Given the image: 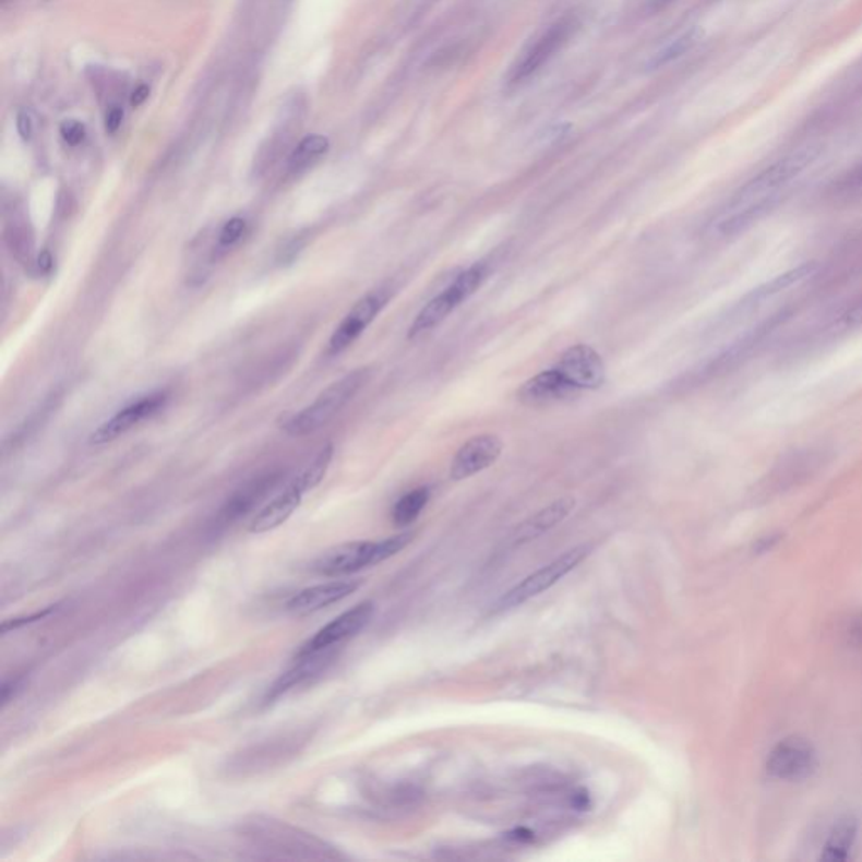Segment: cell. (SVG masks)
I'll use <instances>...</instances> for the list:
<instances>
[{"label": "cell", "mask_w": 862, "mask_h": 862, "mask_svg": "<svg viewBox=\"0 0 862 862\" xmlns=\"http://www.w3.org/2000/svg\"><path fill=\"white\" fill-rule=\"evenodd\" d=\"M167 393L159 391V393H152V395L144 396L139 402L132 403L127 408L120 409L119 414L111 417L110 420L105 421L104 424L96 428L89 436L92 445H105V443L113 442L120 436L129 433L132 428L147 418L154 417L159 414L160 409L166 406Z\"/></svg>", "instance_id": "12"}, {"label": "cell", "mask_w": 862, "mask_h": 862, "mask_svg": "<svg viewBox=\"0 0 862 862\" xmlns=\"http://www.w3.org/2000/svg\"><path fill=\"white\" fill-rule=\"evenodd\" d=\"M414 532H402L391 538L376 541H355L337 546L325 551L312 563V572L318 575L337 578V576L355 575L364 567L376 566L390 558L402 553L409 542L414 541Z\"/></svg>", "instance_id": "1"}, {"label": "cell", "mask_w": 862, "mask_h": 862, "mask_svg": "<svg viewBox=\"0 0 862 862\" xmlns=\"http://www.w3.org/2000/svg\"><path fill=\"white\" fill-rule=\"evenodd\" d=\"M328 148H331V142L327 136L319 135V133L303 136L290 154L288 170L291 173H299L309 169L312 164L318 163L321 157L327 154Z\"/></svg>", "instance_id": "22"}, {"label": "cell", "mask_w": 862, "mask_h": 862, "mask_svg": "<svg viewBox=\"0 0 862 862\" xmlns=\"http://www.w3.org/2000/svg\"><path fill=\"white\" fill-rule=\"evenodd\" d=\"M387 300H390L387 290H374L362 297L332 334L331 340H328V355H340L347 347L352 346L362 336V332L369 327V324H372L374 319L380 315L381 310L386 307Z\"/></svg>", "instance_id": "10"}, {"label": "cell", "mask_w": 862, "mask_h": 862, "mask_svg": "<svg viewBox=\"0 0 862 862\" xmlns=\"http://www.w3.org/2000/svg\"><path fill=\"white\" fill-rule=\"evenodd\" d=\"M842 322L848 327H855V325L862 324V299L846 310L845 315H842Z\"/></svg>", "instance_id": "33"}, {"label": "cell", "mask_w": 862, "mask_h": 862, "mask_svg": "<svg viewBox=\"0 0 862 862\" xmlns=\"http://www.w3.org/2000/svg\"><path fill=\"white\" fill-rule=\"evenodd\" d=\"M37 268L43 275H48L49 272L52 270V256L49 251H41L39 254V259H37Z\"/></svg>", "instance_id": "37"}, {"label": "cell", "mask_w": 862, "mask_h": 862, "mask_svg": "<svg viewBox=\"0 0 862 862\" xmlns=\"http://www.w3.org/2000/svg\"><path fill=\"white\" fill-rule=\"evenodd\" d=\"M60 135L64 144L70 145V147H77L86 139L85 123L74 119L63 120L60 125Z\"/></svg>", "instance_id": "28"}, {"label": "cell", "mask_w": 862, "mask_h": 862, "mask_svg": "<svg viewBox=\"0 0 862 862\" xmlns=\"http://www.w3.org/2000/svg\"><path fill=\"white\" fill-rule=\"evenodd\" d=\"M578 27V19L575 15H564L560 21H556L514 67L513 73H511V83L524 82L527 77L538 73L551 58L556 56L558 51L567 45Z\"/></svg>", "instance_id": "8"}, {"label": "cell", "mask_w": 862, "mask_h": 862, "mask_svg": "<svg viewBox=\"0 0 862 862\" xmlns=\"http://www.w3.org/2000/svg\"><path fill=\"white\" fill-rule=\"evenodd\" d=\"M842 188L845 189H859L862 188V164L859 167H855L851 173H849L848 178L842 181Z\"/></svg>", "instance_id": "34"}, {"label": "cell", "mask_w": 862, "mask_h": 862, "mask_svg": "<svg viewBox=\"0 0 862 862\" xmlns=\"http://www.w3.org/2000/svg\"><path fill=\"white\" fill-rule=\"evenodd\" d=\"M332 457H334V445H332V443H327V445L322 446L321 452H319V454L313 457V460L307 465L306 470H303V472L297 477V480L302 483V487L307 492L322 482L325 474H327Z\"/></svg>", "instance_id": "25"}, {"label": "cell", "mask_w": 862, "mask_h": 862, "mask_svg": "<svg viewBox=\"0 0 862 862\" xmlns=\"http://www.w3.org/2000/svg\"><path fill=\"white\" fill-rule=\"evenodd\" d=\"M595 546L591 542L575 546L572 550L558 556L556 560L539 567L538 572L526 576L523 582L517 583L507 594L502 595L501 600L495 604V612H507V610L517 609L526 601L532 600V598L550 590L564 576L570 575L582 561L590 556Z\"/></svg>", "instance_id": "5"}, {"label": "cell", "mask_w": 862, "mask_h": 862, "mask_svg": "<svg viewBox=\"0 0 862 862\" xmlns=\"http://www.w3.org/2000/svg\"><path fill=\"white\" fill-rule=\"evenodd\" d=\"M662 2H671V0H662Z\"/></svg>", "instance_id": "38"}, {"label": "cell", "mask_w": 862, "mask_h": 862, "mask_svg": "<svg viewBox=\"0 0 862 862\" xmlns=\"http://www.w3.org/2000/svg\"><path fill=\"white\" fill-rule=\"evenodd\" d=\"M374 603L362 601L347 612L322 626L318 634L302 645L297 656H309V654L325 653V650L336 649L337 645L344 644L349 638L356 637L359 632L364 631L368 623L374 615Z\"/></svg>", "instance_id": "7"}, {"label": "cell", "mask_w": 862, "mask_h": 862, "mask_svg": "<svg viewBox=\"0 0 862 862\" xmlns=\"http://www.w3.org/2000/svg\"><path fill=\"white\" fill-rule=\"evenodd\" d=\"M556 368L576 391L600 390L607 381V366L594 347L576 344L558 359Z\"/></svg>", "instance_id": "9"}, {"label": "cell", "mask_w": 862, "mask_h": 862, "mask_svg": "<svg viewBox=\"0 0 862 862\" xmlns=\"http://www.w3.org/2000/svg\"><path fill=\"white\" fill-rule=\"evenodd\" d=\"M578 391L561 374L560 369H546L517 390V399L526 406H544L570 398Z\"/></svg>", "instance_id": "15"}, {"label": "cell", "mask_w": 862, "mask_h": 862, "mask_svg": "<svg viewBox=\"0 0 862 862\" xmlns=\"http://www.w3.org/2000/svg\"><path fill=\"white\" fill-rule=\"evenodd\" d=\"M818 151L815 147H803L765 167L733 195L727 211L746 209V207L770 209L778 197V192L786 188L792 179H795L800 172L807 169L814 163Z\"/></svg>", "instance_id": "2"}, {"label": "cell", "mask_w": 862, "mask_h": 862, "mask_svg": "<svg viewBox=\"0 0 862 862\" xmlns=\"http://www.w3.org/2000/svg\"><path fill=\"white\" fill-rule=\"evenodd\" d=\"M302 483L294 479L284 491L278 492L275 498L270 499L259 513L254 514L250 523V532L262 535L272 531L275 527L282 526L291 514L296 513L306 494Z\"/></svg>", "instance_id": "16"}, {"label": "cell", "mask_w": 862, "mask_h": 862, "mask_svg": "<svg viewBox=\"0 0 862 862\" xmlns=\"http://www.w3.org/2000/svg\"><path fill=\"white\" fill-rule=\"evenodd\" d=\"M428 502H430V489L428 487H420V489L408 492L393 507V513H391L393 523L399 527L414 524L420 517L421 511L427 507Z\"/></svg>", "instance_id": "23"}, {"label": "cell", "mask_w": 862, "mask_h": 862, "mask_svg": "<svg viewBox=\"0 0 862 862\" xmlns=\"http://www.w3.org/2000/svg\"><path fill=\"white\" fill-rule=\"evenodd\" d=\"M248 223L243 218H231L225 223L218 235V250H229L247 235Z\"/></svg>", "instance_id": "27"}, {"label": "cell", "mask_w": 862, "mask_h": 862, "mask_svg": "<svg viewBox=\"0 0 862 862\" xmlns=\"http://www.w3.org/2000/svg\"><path fill=\"white\" fill-rule=\"evenodd\" d=\"M486 277V262L476 263L470 268L464 270L440 296L433 297L418 312L414 324L409 325L408 339H418L427 332L439 327L448 318L450 313L455 312L462 303L467 302L479 290Z\"/></svg>", "instance_id": "4"}, {"label": "cell", "mask_w": 862, "mask_h": 862, "mask_svg": "<svg viewBox=\"0 0 862 862\" xmlns=\"http://www.w3.org/2000/svg\"><path fill=\"white\" fill-rule=\"evenodd\" d=\"M780 538H781L780 535H771L768 536V538L758 539V542H756L755 546L756 553L763 554V553H767V551L774 550V546L777 544L778 541H780Z\"/></svg>", "instance_id": "35"}, {"label": "cell", "mask_w": 862, "mask_h": 862, "mask_svg": "<svg viewBox=\"0 0 862 862\" xmlns=\"http://www.w3.org/2000/svg\"><path fill=\"white\" fill-rule=\"evenodd\" d=\"M331 660V650L309 654V656H297L296 663H294L285 674H282L280 678L277 679V682L270 687L268 694H266L265 697L266 703H272V701L285 696V694L296 690L299 685L306 684V682H309L310 679L315 678V675L322 674V672L327 669Z\"/></svg>", "instance_id": "19"}, {"label": "cell", "mask_w": 862, "mask_h": 862, "mask_svg": "<svg viewBox=\"0 0 862 862\" xmlns=\"http://www.w3.org/2000/svg\"><path fill=\"white\" fill-rule=\"evenodd\" d=\"M122 107H119V105H113V107L107 111V115H105V129H107L108 133H117L119 132L120 127H122Z\"/></svg>", "instance_id": "31"}, {"label": "cell", "mask_w": 862, "mask_h": 862, "mask_svg": "<svg viewBox=\"0 0 862 862\" xmlns=\"http://www.w3.org/2000/svg\"><path fill=\"white\" fill-rule=\"evenodd\" d=\"M148 95H151V89H148L147 85L136 86L135 92L130 96V105L135 108L141 107L147 100Z\"/></svg>", "instance_id": "36"}, {"label": "cell", "mask_w": 862, "mask_h": 862, "mask_svg": "<svg viewBox=\"0 0 862 862\" xmlns=\"http://www.w3.org/2000/svg\"><path fill=\"white\" fill-rule=\"evenodd\" d=\"M251 836L254 839L265 845V848L273 849V851H290L294 855L299 858V851H306L310 858H334L331 854V849L325 848L322 840L315 837L299 836L296 829L291 827L282 826V824H273V822H259L256 827L251 830Z\"/></svg>", "instance_id": "13"}, {"label": "cell", "mask_w": 862, "mask_h": 862, "mask_svg": "<svg viewBox=\"0 0 862 862\" xmlns=\"http://www.w3.org/2000/svg\"><path fill=\"white\" fill-rule=\"evenodd\" d=\"M24 678L9 679L2 684V706H8L9 701L14 699L15 694L23 690Z\"/></svg>", "instance_id": "32"}, {"label": "cell", "mask_w": 862, "mask_h": 862, "mask_svg": "<svg viewBox=\"0 0 862 862\" xmlns=\"http://www.w3.org/2000/svg\"><path fill=\"white\" fill-rule=\"evenodd\" d=\"M575 507L576 501L573 498L558 499V501L551 502L550 505H546L544 508L520 523L508 538V542L513 546H523L541 538L546 532L560 526L575 511Z\"/></svg>", "instance_id": "18"}, {"label": "cell", "mask_w": 862, "mask_h": 862, "mask_svg": "<svg viewBox=\"0 0 862 862\" xmlns=\"http://www.w3.org/2000/svg\"><path fill=\"white\" fill-rule=\"evenodd\" d=\"M858 821L852 817H842L827 837L826 846L822 849L821 861L845 862L851 858L852 846L858 837Z\"/></svg>", "instance_id": "20"}, {"label": "cell", "mask_w": 862, "mask_h": 862, "mask_svg": "<svg viewBox=\"0 0 862 862\" xmlns=\"http://www.w3.org/2000/svg\"><path fill=\"white\" fill-rule=\"evenodd\" d=\"M361 585L362 582H358V579H340V582L310 586L288 600L287 610L294 615H310V613L327 609L331 604L339 603L344 598L358 591Z\"/></svg>", "instance_id": "14"}, {"label": "cell", "mask_w": 862, "mask_h": 862, "mask_svg": "<svg viewBox=\"0 0 862 862\" xmlns=\"http://www.w3.org/2000/svg\"><path fill=\"white\" fill-rule=\"evenodd\" d=\"M15 127H17V133L21 135V139H23L24 142H29L34 135L33 111L27 110V108L19 110L17 122H15Z\"/></svg>", "instance_id": "29"}, {"label": "cell", "mask_w": 862, "mask_h": 862, "mask_svg": "<svg viewBox=\"0 0 862 862\" xmlns=\"http://www.w3.org/2000/svg\"><path fill=\"white\" fill-rule=\"evenodd\" d=\"M504 442L501 436L492 433L472 436L458 448L452 465H450V479L455 482L470 479L477 474L492 467L501 457Z\"/></svg>", "instance_id": "11"}, {"label": "cell", "mask_w": 862, "mask_h": 862, "mask_svg": "<svg viewBox=\"0 0 862 862\" xmlns=\"http://www.w3.org/2000/svg\"><path fill=\"white\" fill-rule=\"evenodd\" d=\"M371 369H355L336 383L331 384L312 405L303 408L297 415H291L282 428L290 436H306L331 423L340 409L358 395L359 390L368 383Z\"/></svg>", "instance_id": "3"}, {"label": "cell", "mask_w": 862, "mask_h": 862, "mask_svg": "<svg viewBox=\"0 0 862 862\" xmlns=\"http://www.w3.org/2000/svg\"><path fill=\"white\" fill-rule=\"evenodd\" d=\"M5 241H8L12 253L15 254V259L21 260V262H31L33 240H31V235L24 226L12 225L5 232Z\"/></svg>", "instance_id": "26"}, {"label": "cell", "mask_w": 862, "mask_h": 862, "mask_svg": "<svg viewBox=\"0 0 862 862\" xmlns=\"http://www.w3.org/2000/svg\"><path fill=\"white\" fill-rule=\"evenodd\" d=\"M768 777L775 780L800 783L814 777L818 768V756L814 744L802 737L783 738L775 744L767 758Z\"/></svg>", "instance_id": "6"}, {"label": "cell", "mask_w": 862, "mask_h": 862, "mask_svg": "<svg viewBox=\"0 0 862 862\" xmlns=\"http://www.w3.org/2000/svg\"><path fill=\"white\" fill-rule=\"evenodd\" d=\"M815 270H817V265L811 262L803 263V265L797 266V268L781 273V275L771 278L767 284H763L762 287L755 288V290L746 297V302H749V306H755V303L763 302V300L771 299V297L778 296L780 291L787 290V288L793 287V285L800 284V282L811 277Z\"/></svg>", "instance_id": "21"}, {"label": "cell", "mask_w": 862, "mask_h": 862, "mask_svg": "<svg viewBox=\"0 0 862 862\" xmlns=\"http://www.w3.org/2000/svg\"><path fill=\"white\" fill-rule=\"evenodd\" d=\"M52 612H55V607H49V609H45L41 610V612L34 613V615L24 616V619L5 620V622L2 623V634H9V632L15 631V628H19V626L26 625V623H33V622H37V620L46 619V616H48L49 613Z\"/></svg>", "instance_id": "30"}, {"label": "cell", "mask_w": 862, "mask_h": 862, "mask_svg": "<svg viewBox=\"0 0 862 862\" xmlns=\"http://www.w3.org/2000/svg\"><path fill=\"white\" fill-rule=\"evenodd\" d=\"M701 36H703V31H701L699 27L685 31V33L679 36L678 39H674L671 45L656 52V55L650 58L649 63H647V68H649V70H659L660 67L672 63V61L684 56L690 49H693L694 46L697 45V41H699Z\"/></svg>", "instance_id": "24"}, {"label": "cell", "mask_w": 862, "mask_h": 862, "mask_svg": "<svg viewBox=\"0 0 862 862\" xmlns=\"http://www.w3.org/2000/svg\"><path fill=\"white\" fill-rule=\"evenodd\" d=\"M280 474H266L241 487L240 491L235 492L226 502L225 507L219 511L218 520L225 526L235 523L240 517L247 516L254 507H259L280 483Z\"/></svg>", "instance_id": "17"}]
</instances>
